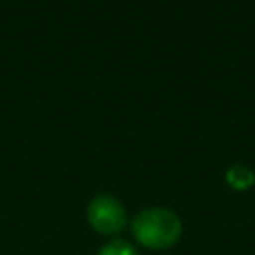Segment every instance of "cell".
Segmentation results:
<instances>
[{"mask_svg":"<svg viewBox=\"0 0 255 255\" xmlns=\"http://www.w3.org/2000/svg\"><path fill=\"white\" fill-rule=\"evenodd\" d=\"M183 225L175 211L167 207H147L133 215L131 235L133 239L151 251H163L173 247L181 237Z\"/></svg>","mask_w":255,"mask_h":255,"instance_id":"obj_1","label":"cell"},{"mask_svg":"<svg viewBox=\"0 0 255 255\" xmlns=\"http://www.w3.org/2000/svg\"><path fill=\"white\" fill-rule=\"evenodd\" d=\"M86 215L90 227L102 235H116L124 231V227L128 225V213L122 201L106 193L90 199Z\"/></svg>","mask_w":255,"mask_h":255,"instance_id":"obj_2","label":"cell"},{"mask_svg":"<svg viewBox=\"0 0 255 255\" xmlns=\"http://www.w3.org/2000/svg\"><path fill=\"white\" fill-rule=\"evenodd\" d=\"M225 181H227L233 189H237V191H245V189L253 187V183H255V173H253L251 167L237 163V165H231V167L227 169V173H225Z\"/></svg>","mask_w":255,"mask_h":255,"instance_id":"obj_3","label":"cell"},{"mask_svg":"<svg viewBox=\"0 0 255 255\" xmlns=\"http://www.w3.org/2000/svg\"><path fill=\"white\" fill-rule=\"evenodd\" d=\"M98 255H139V251L124 239H112L98 251Z\"/></svg>","mask_w":255,"mask_h":255,"instance_id":"obj_4","label":"cell"}]
</instances>
